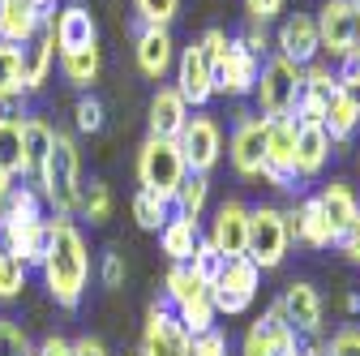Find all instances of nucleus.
Listing matches in <instances>:
<instances>
[{
	"mask_svg": "<svg viewBox=\"0 0 360 356\" xmlns=\"http://www.w3.org/2000/svg\"><path fill=\"white\" fill-rule=\"evenodd\" d=\"M48 18L52 13H43L34 0H0V39L26 48V43L48 26Z\"/></svg>",
	"mask_w": 360,
	"mask_h": 356,
	"instance_id": "obj_22",
	"label": "nucleus"
},
{
	"mask_svg": "<svg viewBox=\"0 0 360 356\" xmlns=\"http://www.w3.org/2000/svg\"><path fill=\"white\" fill-rule=\"evenodd\" d=\"M210 245L223 258H245L249 249V206L245 202H223L210 224Z\"/></svg>",
	"mask_w": 360,
	"mask_h": 356,
	"instance_id": "obj_21",
	"label": "nucleus"
},
{
	"mask_svg": "<svg viewBox=\"0 0 360 356\" xmlns=\"http://www.w3.org/2000/svg\"><path fill=\"white\" fill-rule=\"evenodd\" d=\"M185 120H189V103L180 99V91L176 86H159L155 91V99H150V116H146V125H150V138H180V129H185Z\"/></svg>",
	"mask_w": 360,
	"mask_h": 356,
	"instance_id": "obj_24",
	"label": "nucleus"
},
{
	"mask_svg": "<svg viewBox=\"0 0 360 356\" xmlns=\"http://www.w3.org/2000/svg\"><path fill=\"white\" fill-rule=\"evenodd\" d=\"M13 185H18V176H9V172H0V206H5V198L13 193Z\"/></svg>",
	"mask_w": 360,
	"mask_h": 356,
	"instance_id": "obj_53",
	"label": "nucleus"
},
{
	"mask_svg": "<svg viewBox=\"0 0 360 356\" xmlns=\"http://www.w3.org/2000/svg\"><path fill=\"white\" fill-rule=\"evenodd\" d=\"M52 61H56V39H52V26H43L26 48H22V69H26V95L30 91H43V82L52 77Z\"/></svg>",
	"mask_w": 360,
	"mask_h": 356,
	"instance_id": "obj_25",
	"label": "nucleus"
},
{
	"mask_svg": "<svg viewBox=\"0 0 360 356\" xmlns=\"http://www.w3.org/2000/svg\"><path fill=\"white\" fill-rule=\"evenodd\" d=\"M318 52H322L318 22H313L309 13L283 18V26H279V34H275V56H283V61H292L296 69H304V65L318 61Z\"/></svg>",
	"mask_w": 360,
	"mask_h": 356,
	"instance_id": "obj_15",
	"label": "nucleus"
},
{
	"mask_svg": "<svg viewBox=\"0 0 360 356\" xmlns=\"http://www.w3.org/2000/svg\"><path fill=\"white\" fill-rule=\"evenodd\" d=\"M34 356H73V339H65V335H43V343L34 348Z\"/></svg>",
	"mask_w": 360,
	"mask_h": 356,
	"instance_id": "obj_50",
	"label": "nucleus"
},
{
	"mask_svg": "<svg viewBox=\"0 0 360 356\" xmlns=\"http://www.w3.org/2000/svg\"><path fill=\"white\" fill-rule=\"evenodd\" d=\"M39 198L52 206V219H73L77 215V189H82V151L73 142V133H60L52 138V151L43 159L39 176H34Z\"/></svg>",
	"mask_w": 360,
	"mask_h": 356,
	"instance_id": "obj_2",
	"label": "nucleus"
},
{
	"mask_svg": "<svg viewBox=\"0 0 360 356\" xmlns=\"http://www.w3.org/2000/svg\"><path fill=\"white\" fill-rule=\"evenodd\" d=\"M133 56H138V69L155 82H163L176 69V43L167 26H138V39H133Z\"/></svg>",
	"mask_w": 360,
	"mask_h": 356,
	"instance_id": "obj_19",
	"label": "nucleus"
},
{
	"mask_svg": "<svg viewBox=\"0 0 360 356\" xmlns=\"http://www.w3.org/2000/svg\"><path fill=\"white\" fill-rule=\"evenodd\" d=\"M335 95H339L335 73H330L322 61L304 65V69H300V95H296V103H292V120H296V125H322V116H326V108H330Z\"/></svg>",
	"mask_w": 360,
	"mask_h": 356,
	"instance_id": "obj_12",
	"label": "nucleus"
},
{
	"mask_svg": "<svg viewBox=\"0 0 360 356\" xmlns=\"http://www.w3.org/2000/svg\"><path fill=\"white\" fill-rule=\"evenodd\" d=\"M99 69H103V56L99 48H86V52H65L60 56V73L69 86H77V91H90V86L99 82Z\"/></svg>",
	"mask_w": 360,
	"mask_h": 356,
	"instance_id": "obj_31",
	"label": "nucleus"
},
{
	"mask_svg": "<svg viewBox=\"0 0 360 356\" xmlns=\"http://www.w3.org/2000/svg\"><path fill=\"white\" fill-rule=\"evenodd\" d=\"M262 176L275 189H296V120L292 116H270L266 120Z\"/></svg>",
	"mask_w": 360,
	"mask_h": 356,
	"instance_id": "obj_7",
	"label": "nucleus"
},
{
	"mask_svg": "<svg viewBox=\"0 0 360 356\" xmlns=\"http://www.w3.org/2000/svg\"><path fill=\"white\" fill-rule=\"evenodd\" d=\"M266 120L262 112H240L236 129H232V142H228V155H232V167L240 176H262V146H266Z\"/></svg>",
	"mask_w": 360,
	"mask_h": 356,
	"instance_id": "obj_16",
	"label": "nucleus"
},
{
	"mask_svg": "<svg viewBox=\"0 0 360 356\" xmlns=\"http://www.w3.org/2000/svg\"><path fill=\"white\" fill-rule=\"evenodd\" d=\"M30 335L13 322V318H0V356H30Z\"/></svg>",
	"mask_w": 360,
	"mask_h": 356,
	"instance_id": "obj_42",
	"label": "nucleus"
},
{
	"mask_svg": "<svg viewBox=\"0 0 360 356\" xmlns=\"http://www.w3.org/2000/svg\"><path fill=\"white\" fill-rule=\"evenodd\" d=\"M288 219L279 206H253L249 210V249L245 258L257 266V271H275V266H283L288 258Z\"/></svg>",
	"mask_w": 360,
	"mask_h": 356,
	"instance_id": "obj_4",
	"label": "nucleus"
},
{
	"mask_svg": "<svg viewBox=\"0 0 360 356\" xmlns=\"http://www.w3.org/2000/svg\"><path fill=\"white\" fill-rule=\"evenodd\" d=\"M193 335L180 326L172 305H150L146 309V331H142V356H189Z\"/></svg>",
	"mask_w": 360,
	"mask_h": 356,
	"instance_id": "obj_11",
	"label": "nucleus"
},
{
	"mask_svg": "<svg viewBox=\"0 0 360 356\" xmlns=\"http://www.w3.org/2000/svg\"><path fill=\"white\" fill-rule=\"evenodd\" d=\"M43 284L60 309H77L90 279V245L73 219H52V241L43 253Z\"/></svg>",
	"mask_w": 360,
	"mask_h": 356,
	"instance_id": "obj_1",
	"label": "nucleus"
},
{
	"mask_svg": "<svg viewBox=\"0 0 360 356\" xmlns=\"http://www.w3.org/2000/svg\"><path fill=\"white\" fill-rule=\"evenodd\" d=\"M176 146H180V155H185V167L189 172L210 176V167L223 155V129L210 116H189L185 129H180V138H176Z\"/></svg>",
	"mask_w": 360,
	"mask_h": 356,
	"instance_id": "obj_10",
	"label": "nucleus"
},
{
	"mask_svg": "<svg viewBox=\"0 0 360 356\" xmlns=\"http://www.w3.org/2000/svg\"><path fill=\"white\" fill-rule=\"evenodd\" d=\"M52 26V39H56V52H86V48H99V26L90 18L86 5H65L60 13L48 18Z\"/></svg>",
	"mask_w": 360,
	"mask_h": 356,
	"instance_id": "obj_18",
	"label": "nucleus"
},
{
	"mask_svg": "<svg viewBox=\"0 0 360 356\" xmlns=\"http://www.w3.org/2000/svg\"><path fill=\"white\" fill-rule=\"evenodd\" d=\"M279 309H283L288 326L300 339H318L322 335V296H318V288H313V284H304V279L288 284L283 296H279Z\"/></svg>",
	"mask_w": 360,
	"mask_h": 356,
	"instance_id": "obj_14",
	"label": "nucleus"
},
{
	"mask_svg": "<svg viewBox=\"0 0 360 356\" xmlns=\"http://www.w3.org/2000/svg\"><path fill=\"white\" fill-rule=\"evenodd\" d=\"M52 138H56V129L43 120V116H22V146H26V181L34 185V176L43 167V159H48L52 151Z\"/></svg>",
	"mask_w": 360,
	"mask_h": 356,
	"instance_id": "obj_28",
	"label": "nucleus"
},
{
	"mask_svg": "<svg viewBox=\"0 0 360 356\" xmlns=\"http://www.w3.org/2000/svg\"><path fill=\"white\" fill-rule=\"evenodd\" d=\"M189 356H228V335H223L219 326H210L206 335H193Z\"/></svg>",
	"mask_w": 360,
	"mask_h": 356,
	"instance_id": "obj_46",
	"label": "nucleus"
},
{
	"mask_svg": "<svg viewBox=\"0 0 360 356\" xmlns=\"http://www.w3.org/2000/svg\"><path fill=\"white\" fill-rule=\"evenodd\" d=\"M138 356H142V352H138Z\"/></svg>",
	"mask_w": 360,
	"mask_h": 356,
	"instance_id": "obj_57",
	"label": "nucleus"
},
{
	"mask_svg": "<svg viewBox=\"0 0 360 356\" xmlns=\"http://www.w3.org/2000/svg\"><path fill=\"white\" fill-rule=\"evenodd\" d=\"M198 241H202V224L189 219V215H172L159 228V249L167 253V262H189Z\"/></svg>",
	"mask_w": 360,
	"mask_h": 356,
	"instance_id": "obj_27",
	"label": "nucleus"
},
{
	"mask_svg": "<svg viewBox=\"0 0 360 356\" xmlns=\"http://www.w3.org/2000/svg\"><path fill=\"white\" fill-rule=\"evenodd\" d=\"M77 215L82 219H90V224H108V215H112V189H108V181H82V189H77Z\"/></svg>",
	"mask_w": 360,
	"mask_h": 356,
	"instance_id": "obj_33",
	"label": "nucleus"
},
{
	"mask_svg": "<svg viewBox=\"0 0 360 356\" xmlns=\"http://www.w3.org/2000/svg\"><path fill=\"white\" fill-rule=\"evenodd\" d=\"M228 30H223V26H210V30H202V39H198V48H202V56H206V65L214 69L219 65V56L223 52H228Z\"/></svg>",
	"mask_w": 360,
	"mask_h": 356,
	"instance_id": "obj_44",
	"label": "nucleus"
},
{
	"mask_svg": "<svg viewBox=\"0 0 360 356\" xmlns=\"http://www.w3.org/2000/svg\"><path fill=\"white\" fill-rule=\"evenodd\" d=\"M223 266H228V258H223V253L210 245V236H202V241H198V249H193V258H189V271L210 288V284L223 275Z\"/></svg>",
	"mask_w": 360,
	"mask_h": 356,
	"instance_id": "obj_38",
	"label": "nucleus"
},
{
	"mask_svg": "<svg viewBox=\"0 0 360 356\" xmlns=\"http://www.w3.org/2000/svg\"><path fill=\"white\" fill-rule=\"evenodd\" d=\"M313 22H318L322 52H330L335 61L360 56V0H326Z\"/></svg>",
	"mask_w": 360,
	"mask_h": 356,
	"instance_id": "obj_6",
	"label": "nucleus"
},
{
	"mask_svg": "<svg viewBox=\"0 0 360 356\" xmlns=\"http://www.w3.org/2000/svg\"><path fill=\"white\" fill-rule=\"evenodd\" d=\"M283 219H288V236L292 241H300L309 249H330L335 245V228H330V219H326L318 198L296 202L292 210H283Z\"/></svg>",
	"mask_w": 360,
	"mask_h": 356,
	"instance_id": "obj_20",
	"label": "nucleus"
},
{
	"mask_svg": "<svg viewBox=\"0 0 360 356\" xmlns=\"http://www.w3.org/2000/svg\"><path fill=\"white\" fill-rule=\"evenodd\" d=\"M103 103L95 99V95H82L77 103H73V125H77V133H99L103 129Z\"/></svg>",
	"mask_w": 360,
	"mask_h": 356,
	"instance_id": "obj_41",
	"label": "nucleus"
},
{
	"mask_svg": "<svg viewBox=\"0 0 360 356\" xmlns=\"http://www.w3.org/2000/svg\"><path fill=\"white\" fill-rule=\"evenodd\" d=\"M99 279H103V288H108V292L124 288V253H116V249H108V253H103V262H99Z\"/></svg>",
	"mask_w": 360,
	"mask_h": 356,
	"instance_id": "obj_45",
	"label": "nucleus"
},
{
	"mask_svg": "<svg viewBox=\"0 0 360 356\" xmlns=\"http://www.w3.org/2000/svg\"><path fill=\"white\" fill-rule=\"evenodd\" d=\"M30 356H34V352H30Z\"/></svg>",
	"mask_w": 360,
	"mask_h": 356,
	"instance_id": "obj_58",
	"label": "nucleus"
},
{
	"mask_svg": "<svg viewBox=\"0 0 360 356\" xmlns=\"http://www.w3.org/2000/svg\"><path fill=\"white\" fill-rule=\"evenodd\" d=\"M26 271H30V266H26L22 258H13V253L0 249V300H18V296H22Z\"/></svg>",
	"mask_w": 360,
	"mask_h": 356,
	"instance_id": "obj_39",
	"label": "nucleus"
},
{
	"mask_svg": "<svg viewBox=\"0 0 360 356\" xmlns=\"http://www.w3.org/2000/svg\"><path fill=\"white\" fill-rule=\"evenodd\" d=\"M176 318H180V326H185L189 335H206L210 326H214V305H210V288L202 292V296H193V300H185V305H176Z\"/></svg>",
	"mask_w": 360,
	"mask_h": 356,
	"instance_id": "obj_37",
	"label": "nucleus"
},
{
	"mask_svg": "<svg viewBox=\"0 0 360 356\" xmlns=\"http://www.w3.org/2000/svg\"><path fill=\"white\" fill-rule=\"evenodd\" d=\"M326 356H360V326H343L330 335Z\"/></svg>",
	"mask_w": 360,
	"mask_h": 356,
	"instance_id": "obj_47",
	"label": "nucleus"
},
{
	"mask_svg": "<svg viewBox=\"0 0 360 356\" xmlns=\"http://www.w3.org/2000/svg\"><path fill=\"white\" fill-rule=\"evenodd\" d=\"M257 288H262V271L249 262V258H228L223 275L210 284V305L219 318H240L253 309L257 300Z\"/></svg>",
	"mask_w": 360,
	"mask_h": 356,
	"instance_id": "obj_5",
	"label": "nucleus"
},
{
	"mask_svg": "<svg viewBox=\"0 0 360 356\" xmlns=\"http://www.w3.org/2000/svg\"><path fill=\"white\" fill-rule=\"evenodd\" d=\"M185 176H189L185 155H180V146L172 138H146L142 142V151H138V181H142V189H150V193L172 202Z\"/></svg>",
	"mask_w": 360,
	"mask_h": 356,
	"instance_id": "obj_3",
	"label": "nucleus"
},
{
	"mask_svg": "<svg viewBox=\"0 0 360 356\" xmlns=\"http://www.w3.org/2000/svg\"><path fill=\"white\" fill-rule=\"evenodd\" d=\"M257 73H262V61L249 56V52L240 48V39H232V43H228V52H223L219 65L210 69V77H214V95H232V99L253 95Z\"/></svg>",
	"mask_w": 360,
	"mask_h": 356,
	"instance_id": "obj_13",
	"label": "nucleus"
},
{
	"mask_svg": "<svg viewBox=\"0 0 360 356\" xmlns=\"http://www.w3.org/2000/svg\"><path fill=\"white\" fill-rule=\"evenodd\" d=\"M343 309H347V314H360V292H347L343 296Z\"/></svg>",
	"mask_w": 360,
	"mask_h": 356,
	"instance_id": "obj_54",
	"label": "nucleus"
},
{
	"mask_svg": "<svg viewBox=\"0 0 360 356\" xmlns=\"http://www.w3.org/2000/svg\"><path fill=\"white\" fill-rule=\"evenodd\" d=\"M335 249H339L347 262H356V266H360V215H356L352 224H347V228L335 236Z\"/></svg>",
	"mask_w": 360,
	"mask_h": 356,
	"instance_id": "obj_48",
	"label": "nucleus"
},
{
	"mask_svg": "<svg viewBox=\"0 0 360 356\" xmlns=\"http://www.w3.org/2000/svg\"><path fill=\"white\" fill-rule=\"evenodd\" d=\"M335 82H339V95L356 108V116H360V56H352V61H343V69L335 73Z\"/></svg>",
	"mask_w": 360,
	"mask_h": 356,
	"instance_id": "obj_43",
	"label": "nucleus"
},
{
	"mask_svg": "<svg viewBox=\"0 0 360 356\" xmlns=\"http://www.w3.org/2000/svg\"><path fill=\"white\" fill-rule=\"evenodd\" d=\"M0 172L26 181V146H22V116H0Z\"/></svg>",
	"mask_w": 360,
	"mask_h": 356,
	"instance_id": "obj_30",
	"label": "nucleus"
},
{
	"mask_svg": "<svg viewBox=\"0 0 360 356\" xmlns=\"http://www.w3.org/2000/svg\"><path fill=\"white\" fill-rule=\"evenodd\" d=\"M356 167H360V163H356Z\"/></svg>",
	"mask_w": 360,
	"mask_h": 356,
	"instance_id": "obj_59",
	"label": "nucleus"
},
{
	"mask_svg": "<svg viewBox=\"0 0 360 356\" xmlns=\"http://www.w3.org/2000/svg\"><path fill=\"white\" fill-rule=\"evenodd\" d=\"M330 159V138L322 125H296V176H322Z\"/></svg>",
	"mask_w": 360,
	"mask_h": 356,
	"instance_id": "obj_26",
	"label": "nucleus"
},
{
	"mask_svg": "<svg viewBox=\"0 0 360 356\" xmlns=\"http://www.w3.org/2000/svg\"><path fill=\"white\" fill-rule=\"evenodd\" d=\"M257 112L262 116H292V103L300 95V69L283 56H270L262 61V73H257Z\"/></svg>",
	"mask_w": 360,
	"mask_h": 356,
	"instance_id": "obj_8",
	"label": "nucleus"
},
{
	"mask_svg": "<svg viewBox=\"0 0 360 356\" xmlns=\"http://www.w3.org/2000/svg\"><path fill=\"white\" fill-rule=\"evenodd\" d=\"M133 9H138L142 26H172L180 13V0H133Z\"/></svg>",
	"mask_w": 360,
	"mask_h": 356,
	"instance_id": "obj_40",
	"label": "nucleus"
},
{
	"mask_svg": "<svg viewBox=\"0 0 360 356\" xmlns=\"http://www.w3.org/2000/svg\"><path fill=\"white\" fill-rule=\"evenodd\" d=\"M176 91L189 108H206L214 99V77H210V65L198 43L180 48V56H176Z\"/></svg>",
	"mask_w": 360,
	"mask_h": 356,
	"instance_id": "obj_17",
	"label": "nucleus"
},
{
	"mask_svg": "<svg viewBox=\"0 0 360 356\" xmlns=\"http://www.w3.org/2000/svg\"><path fill=\"white\" fill-rule=\"evenodd\" d=\"M245 13H249L253 26H266L283 13V0H245Z\"/></svg>",
	"mask_w": 360,
	"mask_h": 356,
	"instance_id": "obj_49",
	"label": "nucleus"
},
{
	"mask_svg": "<svg viewBox=\"0 0 360 356\" xmlns=\"http://www.w3.org/2000/svg\"><path fill=\"white\" fill-rule=\"evenodd\" d=\"M22 99H26L22 48L0 39V116H22Z\"/></svg>",
	"mask_w": 360,
	"mask_h": 356,
	"instance_id": "obj_23",
	"label": "nucleus"
},
{
	"mask_svg": "<svg viewBox=\"0 0 360 356\" xmlns=\"http://www.w3.org/2000/svg\"><path fill=\"white\" fill-rule=\"evenodd\" d=\"M318 202H322V210H326V219H330V228H335V236L352 224V219L360 215V193L347 185V181H330L322 193H318Z\"/></svg>",
	"mask_w": 360,
	"mask_h": 356,
	"instance_id": "obj_29",
	"label": "nucleus"
},
{
	"mask_svg": "<svg viewBox=\"0 0 360 356\" xmlns=\"http://www.w3.org/2000/svg\"><path fill=\"white\" fill-rule=\"evenodd\" d=\"M296 356H300V352H296Z\"/></svg>",
	"mask_w": 360,
	"mask_h": 356,
	"instance_id": "obj_60",
	"label": "nucleus"
},
{
	"mask_svg": "<svg viewBox=\"0 0 360 356\" xmlns=\"http://www.w3.org/2000/svg\"><path fill=\"white\" fill-rule=\"evenodd\" d=\"M322 356H326V348H322Z\"/></svg>",
	"mask_w": 360,
	"mask_h": 356,
	"instance_id": "obj_56",
	"label": "nucleus"
},
{
	"mask_svg": "<svg viewBox=\"0 0 360 356\" xmlns=\"http://www.w3.org/2000/svg\"><path fill=\"white\" fill-rule=\"evenodd\" d=\"M322 129H326L330 146H335V142H352L356 129H360V116H356V108H352L343 95H335L330 108H326V116H322Z\"/></svg>",
	"mask_w": 360,
	"mask_h": 356,
	"instance_id": "obj_35",
	"label": "nucleus"
},
{
	"mask_svg": "<svg viewBox=\"0 0 360 356\" xmlns=\"http://www.w3.org/2000/svg\"><path fill=\"white\" fill-rule=\"evenodd\" d=\"M206 198H210V181H206V176H198V172H189L185 181H180L176 198H172V210H176V215L198 219V215L206 210Z\"/></svg>",
	"mask_w": 360,
	"mask_h": 356,
	"instance_id": "obj_36",
	"label": "nucleus"
},
{
	"mask_svg": "<svg viewBox=\"0 0 360 356\" xmlns=\"http://www.w3.org/2000/svg\"><path fill=\"white\" fill-rule=\"evenodd\" d=\"M34 5H39L43 13H52V5H56V0H34Z\"/></svg>",
	"mask_w": 360,
	"mask_h": 356,
	"instance_id": "obj_55",
	"label": "nucleus"
},
{
	"mask_svg": "<svg viewBox=\"0 0 360 356\" xmlns=\"http://www.w3.org/2000/svg\"><path fill=\"white\" fill-rule=\"evenodd\" d=\"M129 210H133V219H138V228H142V232H159L167 219L176 215V210H172V202H167V198H159V193H150V189H138V193H133Z\"/></svg>",
	"mask_w": 360,
	"mask_h": 356,
	"instance_id": "obj_32",
	"label": "nucleus"
},
{
	"mask_svg": "<svg viewBox=\"0 0 360 356\" xmlns=\"http://www.w3.org/2000/svg\"><path fill=\"white\" fill-rule=\"evenodd\" d=\"M206 292V284L189 271V262H172V271L163 275V296H167V305L176 309V305H185V300H193V296H202Z\"/></svg>",
	"mask_w": 360,
	"mask_h": 356,
	"instance_id": "obj_34",
	"label": "nucleus"
},
{
	"mask_svg": "<svg viewBox=\"0 0 360 356\" xmlns=\"http://www.w3.org/2000/svg\"><path fill=\"white\" fill-rule=\"evenodd\" d=\"M73 356H108V348L95 335H82V339H73Z\"/></svg>",
	"mask_w": 360,
	"mask_h": 356,
	"instance_id": "obj_52",
	"label": "nucleus"
},
{
	"mask_svg": "<svg viewBox=\"0 0 360 356\" xmlns=\"http://www.w3.org/2000/svg\"><path fill=\"white\" fill-rule=\"evenodd\" d=\"M296 352H300V335L288 326L279 300L245 331V343H240V356H296Z\"/></svg>",
	"mask_w": 360,
	"mask_h": 356,
	"instance_id": "obj_9",
	"label": "nucleus"
},
{
	"mask_svg": "<svg viewBox=\"0 0 360 356\" xmlns=\"http://www.w3.org/2000/svg\"><path fill=\"white\" fill-rule=\"evenodd\" d=\"M240 48L262 61V56H266V26H249V30L240 34Z\"/></svg>",
	"mask_w": 360,
	"mask_h": 356,
	"instance_id": "obj_51",
	"label": "nucleus"
}]
</instances>
